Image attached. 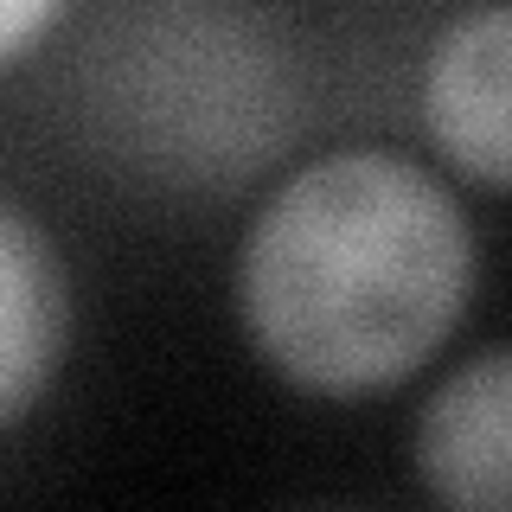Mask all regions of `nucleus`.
I'll list each match as a JSON object with an SVG mask.
<instances>
[{"mask_svg":"<svg viewBox=\"0 0 512 512\" xmlns=\"http://www.w3.org/2000/svg\"><path fill=\"white\" fill-rule=\"evenodd\" d=\"M410 461L442 506L512 512V346L474 352L429 391Z\"/></svg>","mask_w":512,"mask_h":512,"instance_id":"obj_3","label":"nucleus"},{"mask_svg":"<svg viewBox=\"0 0 512 512\" xmlns=\"http://www.w3.org/2000/svg\"><path fill=\"white\" fill-rule=\"evenodd\" d=\"M423 128L448 167L512 186V0L442 26L423 64Z\"/></svg>","mask_w":512,"mask_h":512,"instance_id":"obj_2","label":"nucleus"},{"mask_svg":"<svg viewBox=\"0 0 512 512\" xmlns=\"http://www.w3.org/2000/svg\"><path fill=\"white\" fill-rule=\"evenodd\" d=\"M64 269L20 205L0 212V423L20 429L64 352Z\"/></svg>","mask_w":512,"mask_h":512,"instance_id":"obj_4","label":"nucleus"},{"mask_svg":"<svg viewBox=\"0 0 512 512\" xmlns=\"http://www.w3.org/2000/svg\"><path fill=\"white\" fill-rule=\"evenodd\" d=\"M64 0H0V64H26L32 45L45 39V32L58 26Z\"/></svg>","mask_w":512,"mask_h":512,"instance_id":"obj_5","label":"nucleus"},{"mask_svg":"<svg viewBox=\"0 0 512 512\" xmlns=\"http://www.w3.org/2000/svg\"><path fill=\"white\" fill-rule=\"evenodd\" d=\"M474 295V224L429 167L384 148L320 154L256 205L237 320L308 397H372L436 352Z\"/></svg>","mask_w":512,"mask_h":512,"instance_id":"obj_1","label":"nucleus"}]
</instances>
